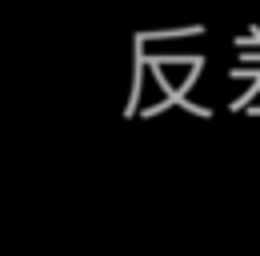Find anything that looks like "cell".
<instances>
[{
	"instance_id": "1",
	"label": "cell",
	"mask_w": 260,
	"mask_h": 256,
	"mask_svg": "<svg viewBox=\"0 0 260 256\" xmlns=\"http://www.w3.org/2000/svg\"><path fill=\"white\" fill-rule=\"evenodd\" d=\"M200 24H188V28H164V32H140L136 44H148V40H176V36H200Z\"/></svg>"
}]
</instances>
